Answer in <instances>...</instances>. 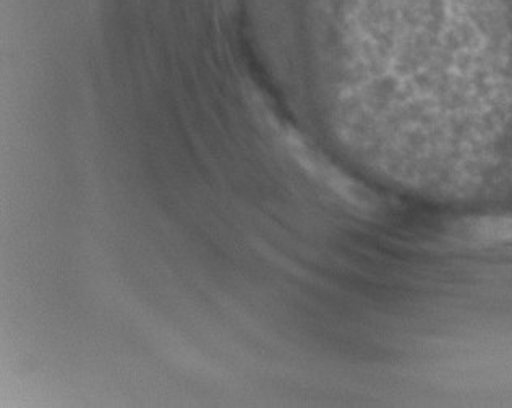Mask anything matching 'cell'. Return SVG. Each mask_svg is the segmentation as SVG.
I'll return each mask as SVG.
<instances>
[{
  "instance_id": "6da1fadb",
  "label": "cell",
  "mask_w": 512,
  "mask_h": 408,
  "mask_svg": "<svg viewBox=\"0 0 512 408\" xmlns=\"http://www.w3.org/2000/svg\"><path fill=\"white\" fill-rule=\"evenodd\" d=\"M449 237L459 245L472 248L512 245V214L461 219L451 227Z\"/></svg>"
}]
</instances>
